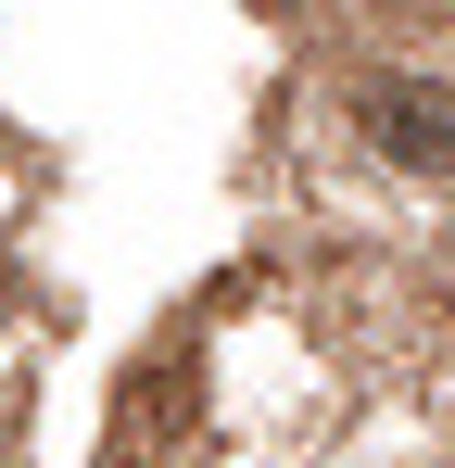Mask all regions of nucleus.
Returning <instances> with one entry per match:
<instances>
[{
	"instance_id": "1",
	"label": "nucleus",
	"mask_w": 455,
	"mask_h": 468,
	"mask_svg": "<svg viewBox=\"0 0 455 468\" xmlns=\"http://www.w3.org/2000/svg\"><path fill=\"white\" fill-rule=\"evenodd\" d=\"M367 140L392 165H455V101L443 89H405V77H367Z\"/></svg>"
},
{
	"instance_id": "2",
	"label": "nucleus",
	"mask_w": 455,
	"mask_h": 468,
	"mask_svg": "<svg viewBox=\"0 0 455 468\" xmlns=\"http://www.w3.org/2000/svg\"><path fill=\"white\" fill-rule=\"evenodd\" d=\"M177 431H190V380H177V367H140L127 405H114V443H101V456H114V468H152Z\"/></svg>"
}]
</instances>
